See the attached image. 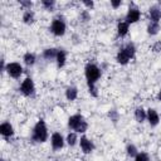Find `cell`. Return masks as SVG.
<instances>
[{
  "instance_id": "1",
  "label": "cell",
  "mask_w": 161,
  "mask_h": 161,
  "mask_svg": "<svg viewBox=\"0 0 161 161\" xmlns=\"http://www.w3.org/2000/svg\"><path fill=\"white\" fill-rule=\"evenodd\" d=\"M102 75V69L94 64V63H87L84 67V77L88 86V92L92 97H98V89H97V82L99 80Z\"/></svg>"
},
{
  "instance_id": "2",
  "label": "cell",
  "mask_w": 161,
  "mask_h": 161,
  "mask_svg": "<svg viewBox=\"0 0 161 161\" xmlns=\"http://www.w3.org/2000/svg\"><path fill=\"white\" fill-rule=\"evenodd\" d=\"M136 54V47L133 43H127L123 47H121L116 54V60L121 65H127L131 59L135 58Z\"/></svg>"
},
{
  "instance_id": "3",
  "label": "cell",
  "mask_w": 161,
  "mask_h": 161,
  "mask_svg": "<svg viewBox=\"0 0 161 161\" xmlns=\"http://www.w3.org/2000/svg\"><path fill=\"white\" fill-rule=\"evenodd\" d=\"M48 138H49V132H48L45 121L38 119L31 130V141H34L36 143H44L48 141Z\"/></svg>"
},
{
  "instance_id": "4",
  "label": "cell",
  "mask_w": 161,
  "mask_h": 161,
  "mask_svg": "<svg viewBox=\"0 0 161 161\" xmlns=\"http://www.w3.org/2000/svg\"><path fill=\"white\" fill-rule=\"evenodd\" d=\"M67 126H68V128H69L70 131L77 132V133H84V132H87V130H88V122H87V119H86L80 113L72 114V116L68 118Z\"/></svg>"
},
{
  "instance_id": "5",
  "label": "cell",
  "mask_w": 161,
  "mask_h": 161,
  "mask_svg": "<svg viewBox=\"0 0 161 161\" xmlns=\"http://www.w3.org/2000/svg\"><path fill=\"white\" fill-rule=\"evenodd\" d=\"M49 30L53 35L55 36H63L67 31V24L64 21V19L62 16H57L52 20L50 23V26H49Z\"/></svg>"
},
{
  "instance_id": "6",
  "label": "cell",
  "mask_w": 161,
  "mask_h": 161,
  "mask_svg": "<svg viewBox=\"0 0 161 161\" xmlns=\"http://www.w3.org/2000/svg\"><path fill=\"white\" fill-rule=\"evenodd\" d=\"M19 91L25 97H34L35 96V84H34V80L30 77H25L21 80L20 86H19Z\"/></svg>"
},
{
  "instance_id": "7",
  "label": "cell",
  "mask_w": 161,
  "mask_h": 161,
  "mask_svg": "<svg viewBox=\"0 0 161 161\" xmlns=\"http://www.w3.org/2000/svg\"><path fill=\"white\" fill-rule=\"evenodd\" d=\"M5 72L8 73L9 77H11V78H14V79H18V78H20V75L23 74L24 69H23V65H21L20 63H18V62H9V63L6 64Z\"/></svg>"
},
{
  "instance_id": "8",
  "label": "cell",
  "mask_w": 161,
  "mask_h": 161,
  "mask_svg": "<svg viewBox=\"0 0 161 161\" xmlns=\"http://www.w3.org/2000/svg\"><path fill=\"white\" fill-rule=\"evenodd\" d=\"M140 19H141V10L137 6H130L128 10H127V13H126L125 21H127L131 25V24L137 23Z\"/></svg>"
},
{
  "instance_id": "9",
  "label": "cell",
  "mask_w": 161,
  "mask_h": 161,
  "mask_svg": "<svg viewBox=\"0 0 161 161\" xmlns=\"http://www.w3.org/2000/svg\"><path fill=\"white\" fill-rule=\"evenodd\" d=\"M50 145H52V148H53L54 151H59V150H62V148L64 147V145H65V138L62 136V133L54 132V133H52V136H50Z\"/></svg>"
},
{
  "instance_id": "10",
  "label": "cell",
  "mask_w": 161,
  "mask_h": 161,
  "mask_svg": "<svg viewBox=\"0 0 161 161\" xmlns=\"http://www.w3.org/2000/svg\"><path fill=\"white\" fill-rule=\"evenodd\" d=\"M78 143H79V147H80L82 152L86 153V155L93 152V150H94V143H93V141H92L91 138H88L87 136H82V137L79 138V142H78Z\"/></svg>"
},
{
  "instance_id": "11",
  "label": "cell",
  "mask_w": 161,
  "mask_h": 161,
  "mask_svg": "<svg viewBox=\"0 0 161 161\" xmlns=\"http://www.w3.org/2000/svg\"><path fill=\"white\" fill-rule=\"evenodd\" d=\"M146 112H147L146 121L148 122V125L151 127H156L160 123V114H158V112L155 108H148V109H146Z\"/></svg>"
},
{
  "instance_id": "12",
  "label": "cell",
  "mask_w": 161,
  "mask_h": 161,
  "mask_svg": "<svg viewBox=\"0 0 161 161\" xmlns=\"http://www.w3.org/2000/svg\"><path fill=\"white\" fill-rule=\"evenodd\" d=\"M14 133H15V131H14V127H13V125L10 122L5 121V122H3L0 125V135L4 138H10V137L14 136Z\"/></svg>"
},
{
  "instance_id": "13",
  "label": "cell",
  "mask_w": 161,
  "mask_h": 161,
  "mask_svg": "<svg viewBox=\"0 0 161 161\" xmlns=\"http://www.w3.org/2000/svg\"><path fill=\"white\" fill-rule=\"evenodd\" d=\"M148 16H150V21L160 23V20H161V6L158 4H155V5L150 6Z\"/></svg>"
},
{
  "instance_id": "14",
  "label": "cell",
  "mask_w": 161,
  "mask_h": 161,
  "mask_svg": "<svg viewBox=\"0 0 161 161\" xmlns=\"http://www.w3.org/2000/svg\"><path fill=\"white\" fill-rule=\"evenodd\" d=\"M116 30H117V35L119 38H125L130 31V24L127 21H125V20H121V21L117 23Z\"/></svg>"
},
{
  "instance_id": "15",
  "label": "cell",
  "mask_w": 161,
  "mask_h": 161,
  "mask_svg": "<svg viewBox=\"0 0 161 161\" xmlns=\"http://www.w3.org/2000/svg\"><path fill=\"white\" fill-rule=\"evenodd\" d=\"M65 62H67V52L60 48L58 49V54H57V58H55V63H57V67L60 69L65 65Z\"/></svg>"
},
{
  "instance_id": "16",
  "label": "cell",
  "mask_w": 161,
  "mask_h": 161,
  "mask_svg": "<svg viewBox=\"0 0 161 161\" xmlns=\"http://www.w3.org/2000/svg\"><path fill=\"white\" fill-rule=\"evenodd\" d=\"M21 20L24 24H28V25L33 24L35 21V13L33 10H24V13L21 15Z\"/></svg>"
},
{
  "instance_id": "17",
  "label": "cell",
  "mask_w": 161,
  "mask_h": 161,
  "mask_svg": "<svg viewBox=\"0 0 161 161\" xmlns=\"http://www.w3.org/2000/svg\"><path fill=\"white\" fill-rule=\"evenodd\" d=\"M57 54H58V49L57 48H47L42 53V55H43V58L45 60H55Z\"/></svg>"
},
{
  "instance_id": "18",
  "label": "cell",
  "mask_w": 161,
  "mask_h": 161,
  "mask_svg": "<svg viewBox=\"0 0 161 161\" xmlns=\"http://www.w3.org/2000/svg\"><path fill=\"white\" fill-rule=\"evenodd\" d=\"M64 96H65V98H67L68 101H70V102L75 101L77 97H78V88H77V87H73V86L68 87V88L65 89V92H64Z\"/></svg>"
},
{
  "instance_id": "19",
  "label": "cell",
  "mask_w": 161,
  "mask_h": 161,
  "mask_svg": "<svg viewBox=\"0 0 161 161\" xmlns=\"http://www.w3.org/2000/svg\"><path fill=\"white\" fill-rule=\"evenodd\" d=\"M160 23H153V21H150L148 24H147V28H146V31H147V34L150 35V36H155V35H157L158 34V31H160Z\"/></svg>"
},
{
  "instance_id": "20",
  "label": "cell",
  "mask_w": 161,
  "mask_h": 161,
  "mask_svg": "<svg viewBox=\"0 0 161 161\" xmlns=\"http://www.w3.org/2000/svg\"><path fill=\"white\" fill-rule=\"evenodd\" d=\"M146 117H147V112L145 108L142 107H137L135 109V119L138 122V123H143L146 121Z\"/></svg>"
},
{
  "instance_id": "21",
  "label": "cell",
  "mask_w": 161,
  "mask_h": 161,
  "mask_svg": "<svg viewBox=\"0 0 161 161\" xmlns=\"http://www.w3.org/2000/svg\"><path fill=\"white\" fill-rule=\"evenodd\" d=\"M23 62H24L25 65H28V67H33V65L35 64V62H36V57H35L34 53H31V52H26V53L23 55Z\"/></svg>"
},
{
  "instance_id": "22",
  "label": "cell",
  "mask_w": 161,
  "mask_h": 161,
  "mask_svg": "<svg viewBox=\"0 0 161 161\" xmlns=\"http://www.w3.org/2000/svg\"><path fill=\"white\" fill-rule=\"evenodd\" d=\"M77 142H79V138L77 136V132H69L65 137V143L69 147H74L77 145Z\"/></svg>"
},
{
  "instance_id": "23",
  "label": "cell",
  "mask_w": 161,
  "mask_h": 161,
  "mask_svg": "<svg viewBox=\"0 0 161 161\" xmlns=\"http://www.w3.org/2000/svg\"><path fill=\"white\" fill-rule=\"evenodd\" d=\"M140 151L137 150V147H136V145H133V143H128L127 146H126V153H127V156L128 157H136V155Z\"/></svg>"
},
{
  "instance_id": "24",
  "label": "cell",
  "mask_w": 161,
  "mask_h": 161,
  "mask_svg": "<svg viewBox=\"0 0 161 161\" xmlns=\"http://www.w3.org/2000/svg\"><path fill=\"white\" fill-rule=\"evenodd\" d=\"M40 4H42V6H43L47 11H54V8H55V5H57V3H55L54 0H42Z\"/></svg>"
},
{
  "instance_id": "25",
  "label": "cell",
  "mask_w": 161,
  "mask_h": 161,
  "mask_svg": "<svg viewBox=\"0 0 161 161\" xmlns=\"http://www.w3.org/2000/svg\"><path fill=\"white\" fill-rule=\"evenodd\" d=\"M133 160H135V161H150V156H148L147 152L141 151V152H138V153L136 155V157H135Z\"/></svg>"
},
{
  "instance_id": "26",
  "label": "cell",
  "mask_w": 161,
  "mask_h": 161,
  "mask_svg": "<svg viewBox=\"0 0 161 161\" xmlns=\"http://www.w3.org/2000/svg\"><path fill=\"white\" fill-rule=\"evenodd\" d=\"M108 117L111 118V121H112L113 123H117V121L119 119V113H118V111H116V109H111V111L108 112Z\"/></svg>"
},
{
  "instance_id": "27",
  "label": "cell",
  "mask_w": 161,
  "mask_h": 161,
  "mask_svg": "<svg viewBox=\"0 0 161 161\" xmlns=\"http://www.w3.org/2000/svg\"><path fill=\"white\" fill-rule=\"evenodd\" d=\"M79 19H80V21H83V23L89 21V20H91V14H89V11H88L87 9L83 10V11H80V14H79Z\"/></svg>"
},
{
  "instance_id": "28",
  "label": "cell",
  "mask_w": 161,
  "mask_h": 161,
  "mask_svg": "<svg viewBox=\"0 0 161 161\" xmlns=\"http://www.w3.org/2000/svg\"><path fill=\"white\" fill-rule=\"evenodd\" d=\"M20 6L24 8V10H31V6H33V3L30 0H20L19 1Z\"/></svg>"
},
{
  "instance_id": "29",
  "label": "cell",
  "mask_w": 161,
  "mask_h": 161,
  "mask_svg": "<svg viewBox=\"0 0 161 161\" xmlns=\"http://www.w3.org/2000/svg\"><path fill=\"white\" fill-rule=\"evenodd\" d=\"M82 4L87 8V10H92L94 8V1H92V0H83Z\"/></svg>"
},
{
  "instance_id": "30",
  "label": "cell",
  "mask_w": 161,
  "mask_h": 161,
  "mask_svg": "<svg viewBox=\"0 0 161 161\" xmlns=\"http://www.w3.org/2000/svg\"><path fill=\"white\" fill-rule=\"evenodd\" d=\"M151 50H152L153 53L161 52V42H155V43L152 44V47H151Z\"/></svg>"
},
{
  "instance_id": "31",
  "label": "cell",
  "mask_w": 161,
  "mask_h": 161,
  "mask_svg": "<svg viewBox=\"0 0 161 161\" xmlns=\"http://www.w3.org/2000/svg\"><path fill=\"white\" fill-rule=\"evenodd\" d=\"M121 5H122V1H121V0H111V6H112L114 10L118 9Z\"/></svg>"
},
{
  "instance_id": "32",
  "label": "cell",
  "mask_w": 161,
  "mask_h": 161,
  "mask_svg": "<svg viewBox=\"0 0 161 161\" xmlns=\"http://www.w3.org/2000/svg\"><path fill=\"white\" fill-rule=\"evenodd\" d=\"M156 98H157V101H160V102H161V88H160V91L157 92V96H156Z\"/></svg>"
},
{
  "instance_id": "33",
  "label": "cell",
  "mask_w": 161,
  "mask_h": 161,
  "mask_svg": "<svg viewBox=\"0 0 161 161\" xmlns=\"http://www.w3.org/2000/svg\"><path fill=\"white\" fill-rule=\"evenodd\" d=\"M0 161H6V160L5 158H0Z\"/></svg>"
}]
</instances>
